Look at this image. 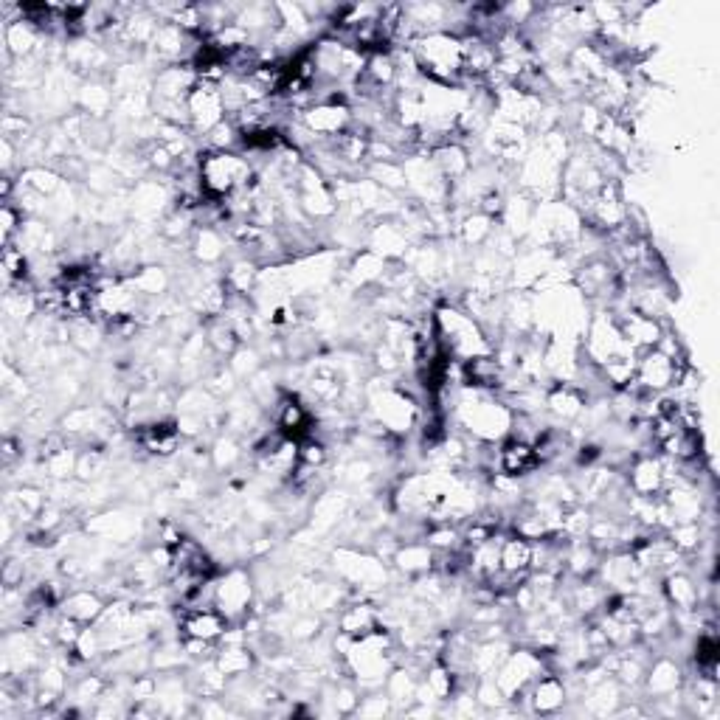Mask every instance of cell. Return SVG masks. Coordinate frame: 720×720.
Returning <instances> with one entry per match:
<instances>
[{"label": "cell", "mask_w": 720, "mask_h": 720, "mask_svg": "<svg viewBox=\"0 0 720 720\" xmlns=\"http://www.w3.org/2000/svg\"><path fill=\"white\" fill-rule=\"evenodd\" d=\"M456 417L462 422V428H467L473 439L479 442H501L510 436L512 428V414L510 405L495 400L493 391L484 389H470L459 397L456 403Z\"/></svg>", "instance_id": "obj_1"}, {"label": "cell", "mask_w": 720, "mask_h": 720, "mask_svg": "<svg viewBox=\"0 0 720 720\" xmlns=\"http://www.w3.org/2000/svg\"><path fill=\"white\" fill-rule=\"evenodd\" d=\"M197 175L206 197L228 200L254 183V166L240 152H203L197 155Z\"/></svg>", "instance_id": "obj_2"}, {"label": "cell", "mask_w": 720, "mask_h": 720, "mask_svg": "<svg viewBox=\"0 0 720 720\" xmlns=\"http://www.w3.org/2000/svg\"><path fill=\"white\" fill-rule=\"evenodd\" d=\"M254 602V580L245 569H228L214 577V608L231 622H245Z\"/></svg>", "instance_id": "obj_3"}, {"label": "cell", "mask_w": 720, "mask_h": 720, "mask_svg": "<svg viewBox=\"0 0 720 720\" xmlns=\"http://www.w3.org/2000/svg\"><path fill=\"white\" fill-rule=\"evenodd\" d=\"M186 107H189V127L195 133H211L214 127H220L228 119L220 85H214V82L197 79V85L189 93V99H186Z\"/></svg>", "instance_id": "obj_4"}, {"label": "cell", "mask_w": 720, "mask_h": 720, "mask_svg": "<svg viewBox=\"0 0 720 720\" xmlns=\"http://www.w3.org/2000/svg\"><path fill=\"white\" fill-rule=\"evenodd\" d=\"M372 411H375L377 422L389 431H408L414 420H417V405H414V397L405 394L403 389L397 386H386L380 389L372 397Z\"/></svg>", "instance_id": "obj_5"}, {"label": "cell", "mask_w": 720, "mask_h": 720, "mask_svg": "<svg viewBox=\"0 0 720 720\" xmlns=\"http://www.w3.org/2000/svg\"><path fill=\"white\" fill-rule=\"evenodd\" d=\"M667 487V465L659 456H636L628 470V493L639 498H661Z\"/></svg>", "instance_id": "obj_6"}, {"label": "cell", "mask_w": 720, "mask_h": 720, "mask_svg": "<svg viewBox=\"0 0 720 720\" xmlns=\"http://www.w3.org/2000/svg\"><path fill=\"white\" fill-rule=\"evenodd\" d=\"M495 467H498V473L507 476V479H521V476L535 473L540 467L535 445H532V442H524V439H515V436L501 439V442H498Z\"/></svg>", "instance_id": "obj_7"}, {"label": "cell", "mask_w": 720, "mask_h": 720, "mask_svg": "<svg viewBox=\"0 0 720 720\" xmlns=\"http://www.w3.org/2000/svg\"><path fill=\"white\" fill-rule=\"evenodd\" d=\"M180 639H203V642H220L231 622L217 608H189L180 611L178 619Z\"/></svg>", "instance_id": "obj_8"}, {"label": "cell", "mask_w": 720, "mask_h": 720, "mask_svg": "<svg viewBox=\"0 0 720 720\" xmlns=\"http://www.w3.org/2000/svg\"><path fill=\"white\" fill-rule=\"evenodd\" d=\"M566 698H569V692H566L563 678L552 670H546L532 681L524 701L529 704V712H535V715H555L563 709Z\"/></svg>", "instance_id": "obj_9"}, {"label": "cell", "mask_w": 720, "mask_h": 720, "mask_svg": "<svg viewBox=\"0 0 720 720\" xmlns=\"http://www.w3.org/2000/svg\"><path fill=\"white\" fill-rule=\"evenodd\" d=\"M501 571L515 577L518 583H526L532 574V540L521 538V535H504L501 540Z\"/></svg>", "instance_id": "obj_10"}, {"label": "cell", "mask_w": 720, "mask_h": 720, "mask_svg": "<svg viewBox=\"0 0 720 720\" xmlns=\"http://www.w3.org/2000/svg\"><path fill=\"white\" fill-rule=\"evenodd\" d=\"M681 667L667 656H659L650 667L645 670V690L653 698H673L681 690Z\"/></svg>", "instance_id": "obj_11"}, {"label": "cell", "mask_w": 720, "mask_h": 720, "mask_svg": "<svg viewBox=\"0 0 720 720\" xmlns=\"http://www.w3.org/2000/svg\"><path fill=\"white\" fill-rule=\"evenodd\" d=\"M394 563L411 574V577H422V574H434L436 552L425 543V540H408L394 549Z\"/></svg>", "instance_id": "obj_12"}, {"label": "cell", "mask_w": 720, "mask_h": 720, "mask_svg": "<svg viewBox=\"0 0 720 720\" xmlns=\"http://www.w3.org/2000/svg\"><path fill=\"white\" fill-rule=\"evenodd\" d=\"M105 600L96 594V591H71L68 597L60 600V611L65 616H71L82 625H93L99 616L105 614Z\"/></svg>", "instance_id": "obj_13"}, {"label": "cell", "mask_w": 720, "mask_h": 720, "mask_svg": "<svg viewBox=\"0 0 720 720\" xmlns=\"http://www.w3.org/2000/svg\"><path fill=\"white\" fill-rule=\"evenodd\" d=\"M375 628H380V614L372 605L355 602V605H346L344 611L338 614V633H346L352 639H360Z\"/></svg>", "instance_id": "obj_14"}, {"label": "cell", "mask_w": 720, "mask_h": 720, "mask_svg": "<svg viewBox=\"0 0 720 720\" xmlns=\"http://www.w3.org/2000/svg\"><path fill=\"white\" fill-rule=\"evenodd\" d=\"M405 248H408V234L405 228H400V223H377L369 234V251H375L383 259H391V256H403Z\"/></svg>", "instance_id": "obj_15"}, {"label": "cell", "mask_w": 720, "mask_h": 720, "mask_svg": "<svg viewBox=\"0 0 720 720\" xmlns=\"http://www.w3.org/2000/svg\"><path fill=\"white\" fill-rule=\"evenodd\" d=\"M214 664L223 670V675L228 678H240V675L251 673L254 667V653L248 650V645L242 642H234V645H220L217 647V656H214Z\"/></svg>", "instance_id": "obj_16"}, {"label": "cell", "mask_w": 720, "mask_h": 720, "mask_svg": "<svg viewBox=\"0 0 720 720\" xmlns=\"http://www.w3.org/2000/svg\"><path fill=\"white\" fill-rule=\"evenodd\" d=\"M192 245H195L192 251H195V256L203 265H214V262H220L225 256V240L220 237V231L211 228V225H200L197 228Z\"/></svg>", "instance_id": "obj_17"}, {"label": "cell", "mask_w": 720, "mask_h": 720, "mask_svg": "<svg viewBox=\"0 0 720 720\" xmlns=\"http://www.w3.org/2000/svg\"><path fill=\"white\" fill-rule=\"evenodd\" d=\"M386 262H389V259H383L380 254L366 248V251H360V254L355 256V262H352V279L360 282V285L380 282L383 273H386Z\"/></svg>", "instance_id": "obj_18"}, {"label": "cell", "mask_w": 720, "mask_h": 720, "mask_svg": "<svg viewBox=\"0 0 720 720\" xmlns=\"http://www.w3.org/2000/svg\"><path fill=\"white\" fill-rule=\"evenodd\" d=\"M493 223L495 220H490V217H484L481 211H476V214L465 217V223L459 225V234H462V240H465L467 245H484V242L493 237Z\"/></svg>", "instance_id": "obj_19"}, {"label": "cell", "mask_w": 720, "mask_h": 720, "mask_svg": "<svg viewBox=\"0 0 720 720\" xmlns=\"http://www.w3.org/2000/svg\"><path fill=\"white\" fill-rule=\"evenodd\" d=\"M79 105L85 107V110H90V116H105L107 113V107L113 105V93L105 88V85H85V88L79 90Z\"/></svg>", "instance_id": "obj_20"}, {"label": "cell", "mask_w": 720, "mask_h": 720, "mask_svg": "<svg viewBox=\"0 0 720 720\" xmlns=\"http://www.w3.org/2000/svg\"><path fill=\"white\" fill-rule=\"evenodd\" d=\"M240 445L234 439H217V445L211 450V462L214 467H231L234 462H240Z\"/></svg>", "instance_id": "obj_21"}]
</instances>
